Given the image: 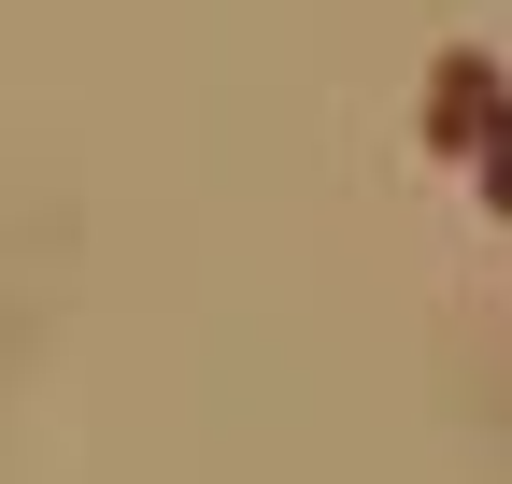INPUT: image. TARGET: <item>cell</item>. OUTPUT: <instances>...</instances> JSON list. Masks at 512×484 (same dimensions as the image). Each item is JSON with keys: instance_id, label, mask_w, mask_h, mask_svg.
Masks as SVG:
<instances>
[{"instance_id": "6da1fadb", "label": "cell", "mask_w": 512, "mask_h": 484, "mask_svg": "<svg viewBox=\"0 0 512 484\" xmlns=\"http://www.w3.org/2000/svg\"><path fill=\"white\" fill-rule=\"evenodd\" d=\"M498 86H512V72H498V43H456V57H441V72H427V157H470Z\"/></svg>"}, {"instance_id": "7a4b0ae2", "label": "cell", "mask_w": 512, "mask_h": 484, "mask_svg": "<svg viewBox=\"0 0 512 484\" xmlns=\"http://www.w3.org/2000/svg\"><path fill=\"white\" fill-rule=\"evenodd\" d=\"M470 186H484V214H512V86L484 100V143H470Z\"/></svg>"}]
</instances>
